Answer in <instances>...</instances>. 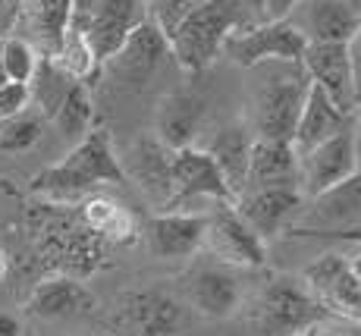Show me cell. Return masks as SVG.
Instances as JSON below:
<instances>
[{"mask_svg":"<svg viewBox=\"0 0 361 336\" xmlns=\"http://www.w3.org/2000/svg\"><path fill=\"white\" fill-rule=\"evenodd\" d=\"M349 47V66H352V85H355V104H361V29L345 41Z\"/></svg>","mask_w":361,"mask_h":336,"instance_id":"obj_32","label":"cell"},{"mask_svg":"<svg viewBox=\"0 0 361 336\" xmlns=\"http://www.w3.org/2000/svg\"><path fill=\"white\" fill-rule=\"evenodd\" d=\"M355 173L361 176V136L355 132Z\"/></svg>","mask_w":361,"mask_h":336,"instance_id":"obj_38","label":"cell"},{"mask_svg":"<svg viewBox=\"0 0 361 336\" xmlns=\"http://www.w3.org/2000/svg\"><path fill=\"white\" fill-rule=\"evenodd\" d=\"M355 173V126H343L336 136L324 138L311 151L298 154L295 186L302 198L324 192V188L343 183Z\"/></svg>","mask_w":361,"mask_h":336,"instance_id":"obj_8","label":"cell"},{"mask_svg":"<svg viewBox=\"0 0 361 336\" xmlns=\"http://www.w3.org/2000/svg\"><path fill=\"white\" fill-rule=\"evenodd\" d=\"M201 4H204V0H145V10H148V19L157 29L164 35H170L192 10H198Z\"/></svg>","mask_w":361,"mask_h":336,"instance_id":"obj_31","label":"cell"},{"mask_svg":"<svg viewBox=\"0 0 361 336\" xmlns=\"http://www.w3.org/2000/svg\"><path fill=\"white\" fill-rule=\"evenodd\" d=\"M361 229V176L352 173L343 183L311 195L308 208L293 217V229L298 236H345Z\"/></svg>","mask_w":361,"mask_h":336,"instance_id":"obj_6","label":"cell"},{"mask_svg":"<svg viewBox=\"0 0 361 336\" xmlns=\"http://www.w3.org/2000/svg\"><path fill=\"white\" fill-rule=\"evenodd\" d=\"M349 239H361V229H352V233H345Z\"/></svg>","mask_w":361,"mask_h":336,"instance_id":"obj_41","label":"cell"},{"mask_svg":"<svg viewBox=\"0 0 361 336\" xmlns=\"http://www.w3.org/2000/svg\"><path fill=\"white\" fill-rule=\"evenodd\" d=\"M6 270H10V258H6L4 251H0V280L6 277Z\"/></svg>","mask_w":361,"mask_h":336,"instance_id":"obj_39","label":"cell"},{"mask_svg":"<svg viewBox=\"0 0 361 336\" xmlns=\"http://www.w3.org/2000/svg\"><path fill=\"white\" fill-rule=\"evenodd\" d=\"M38 47L29 38H19V35H4L0 38V73L6 76V82L29 85L35 66H38Z\"/></svg>","mask_w":361,"mask_h":336,"instance_id":"obj_29","label":"cell"},{"mask_svg":"<svg viewBox=\"0 0 361 336\" xmlns=\"http://www.w3.org/2000/svg\"><path fill=\"white\" fill-rule=\"evenodd\" d=\"M41 132H44V116L29 114V107L19 110V114L0 120V151L4 154L32 151L41 142Z\"/></svg>","mask_w":361,"mask_h":336,"instance_id":"obj_30","label":"cell"},{"mask_svg":"<svg viewBox=\"0 0 361 336\" xmlns=\"http://www.w3.org/2000/svg\"><path fill=\"white\" fill-rule=\"evenodd\" d=\"M305 47H308V38L289 19H264L261 25L235 29L224 41V54L235 66H245V69H255L270 60L302 63Z\"/></svg>","mask_w":361,"mask_h":336,"instance_id":"obj_4","label":"cell"},{"mask_svg":"<svg viewBox=\"0 0 361 336\" xmlns=\"http://www.w3.org/2000/svg\"><path fill=\"white\" fill-rule=\"evenodd\" d=\"M201 120H204V101L192 92H170L161 97L154 114V136L170 151L185 148L195 142Z\"/></svg>","mask_w":361,"mask_h":336,"instance_id":"obj_20","label":"cell"},{"mask_svg":"<svg viewBox=\"0 0 361 336\" xmlns=\"http://www.w3.org/2000/svg\"><path fill=\"white\" fill-rule=\"evenodd\" d=\"M126 183L123 164L114 151L107 129H92L82 142H75L60 164H51L32 179V192L47 201H75L92 195L101 186Z\"/></svg>","mask_w":361,"mask_h":336,"instance_id":"obj_1","label":"cell"},{"mask_svg":"<svg viewBox=\"0 0 361 336\" xmlns=\"http://www.w3.org/2000/svg\"><path fill=\"white\" fill-rule=\"evenodd\" d=\"M170 170H173V205H183L189 198H214L220 205H233L235 192L224 179L220 167L214 157L198 145H185L170 154Z\"/></svg>","mask_w":361,"mask_h":336,"instance_id":"obj_9","label":"cell"},{"mask_svg":"<svg viewBox=\"0 0 361 336\" xmlns=\"http://www.w3.org/2000/svg\"><path fill=\"white\" fill-rule=\"evenodd\" d=\"M94 305L98 302H94L92 289L66 274L41 280L29 299V311L35 318H75V314L94 311Z\"/></svg>","mask_w":361,"mask_h":336,"instance_id":"obj_22","label":"cell"},{"mask_svg":"<svg viewBox=\"0 0 361 336\" xmlns=\"http://www.w3.org/2000/svg\"><path fill=\"white\" fill-rule=\"evenodd\" d=\"M324 318V308L308 296L302 283L293 280H274L252 305V327L261 336H289Z\"/></svg>","mask_w":361,"mask_h":336,"instance_id":"obj_5","label":"cell"},{"mask_svg":"<svg viewBox=\"0 0 361 336\" xmlns=\"http://www.w3.org/2000/svg\"><path fill=\"white\" fill-rule=\"evenodd\" d=\"M252 142H255L252 126L233 123V126H224V129H220L217 136L211 138V145L204 148L214 157V164L220 167L224 179L230 183V188L235 192V198H239L242 188H245L248 157H252Z\"/></svg>","mask_w":361,"mask_h":336,"instance_id":"obj_23","label":"cell"},{"mask_svg":"<svg viewBox=\"0 0 361 336\" xmlns=\"http://www.w3.org/2000/svg\"><path fill=\"white\" fill-rule=\"evenodd\" d=\"M0 336H23V324L16 314L0 311Z\"/></svg>","mask_w":361,"mask_h":336,"instance_id":"obj_36","label":"cell"},{"mask_svg":"<svg viewBox=\"0 0 361 336\" xmlns=\"http://www.w3.org/2000/svg\"><path fill=\"white\" fill-rule=\"evenodd\" d=\"M352 123V114H345V110H339L336 104L330 101L327 95L321 92V88L311 82L308 95H305V104L302 110H298V120H295V129H293V148L295 154H305L311 151L314 145H321L324 138L336 136L343 126Z\"/></svg>","mask_w":361,"mask_h":336,"instance_id":"obj_19","label":"cell"},{"mask_svg":"<svg viewBox=\"0 0 361 336\" xmlns=\"http://www.w3.org/2000/svg\"><path fill=\"white\" fill-rule=\"evenodd\" d=\"M120 336H179V308L164 292H129L114 311Z\"/></svg>","mask_w":361,"mask_h":336,"instance_id":"obj_15","label":"cell"},{"mask_svg":"<svg viewBox=\"0 0 361 336\" xmlns=\"http://www.w3.org/2000/svg\"><path fill=\"white\" fill-rule=\"evenodd\" d=\"M295 4L298 0H261V16L264 19H286L289 13L295 10Z\"/></svg>","mask_w":361,"mask_h":336,"instance_id":"obj_34","label":"cell"},{"mask_svg":"<svg viewBox=\"0 0 361 336\" xmlns=\"http://www.w3.org/2000/svg\"><path fill=\"white\" fill-rule=\"evenodd\" d=\"M189 299L195 311L204 318H230L239 308V283L233 274L220 268L198 270L189 283Z\"/></svg>","mask_w":361,"mask_h":336,"instance_id":"obj_26","label":"cell"},{"mask_svg":"<svg viewBox=\"0 0 361 336\" xmlns=\"http://www.w3.org/2000/svg\"><path fill=\"white\" fill-rule=\"evenodd\" d=\"M302 201L305 198H302V192H298V186L289 183V186L248 188V192H242L239 198L233 201V208L261 239H270V236H276L298 214Z\"/></svg>","mask_w":361,"mask_h":336,"instance_id":"obj_14","label":"cell"},{"mask_svg":"<svg viewBox=\"0 0 361 336\" xmlns=\"http://www.w3.org/2000/svg\"><path fill=\"white\" fill-rule=\"evenodd\" d=\"M170 148L157 136H142L126 148L120 157L123 173L145 192V198L157 208L170 211L173 205V170H170Z\"/></svg>","mask_w":361,"mask_h":336,"instance_id":"obj_11","label":"cell"},{"mask_svg":"<svg viewBox=\"0 0 361 336\" xmlns=\"http://www.w3.org/2000/svg\"><path fill=\"white\" fill-rule=\"evenodd\" d=\"M289 336H345V333H339L336 327L324 324V320H314V324L302 327V330H295V333H289Z\"/></svg>","mask_w":361,"mask_h":336,"instance_id":"obj_35","label":"cell"},{"mask_svg":"<svg viewBox=\"0 0 361 336\" xmlns=\"http://www.w3.org/2000/svg\"><path fill=\"white\" fill-rule=\"evenodd\" d=\"M170 57V47H166V35L157 29L151 19H142L135 29L129 32V38L120 44V51L114 57H107L114 76L120 79L123 88L138 92V88L148 85V79L161 69V63Z\"/></svg>","mask_w":361,"mask_h":336,"instance_id":"obj_10","label":"cell"},{"mask_svg":"<svg viewBox=\"0 0 361 336\" xmlns=\"http://www.w3.org/2000/svg\"><path fill=\"white\" fill-rule=\"evenodd\" d=\"M69 10H73V0H23L19 23L29 25L38 54H47V57L57 54L69 25Z\"/></svg>","mask_w":361,"mask_h":336,"instance_id":"obj_24","label":"cell"},{"mask_svg":"<svg viewBox=\"0 0 361 336\" xmlns=\"http://www.w3.org/2000/svg\"><path fill=\"white\" fill-rule=\"evenodd\" d=\"M204 245L220 261L235 264V268H261L267 258L264 239L242 220L233 205H224L214 217H207Z\"/></svg>","mask_w":361,"mask_h":336,"instance_id":"obj_13","label":"cell"},{"mask_svg":"<svg viewBox=\"0 0 361 336\" xmlns=\"http://www.w3.org/2000/svg\"><path fill=\"white\" fill-rule=\"evenodd\" d=\"M302 66L308 79L345 114H355V85H352L349 47L343 41H308Z\"/></svg>","mask_w":361,"mask_h":336,"instance_id":"obj_12","label":"cell"},{"mask_svg":"<svg viewBox=\"0 0 361 336\" xmlns=\"http://www.w3.org/2000/svg\"><path fill=\"white\" fill-rule=\"evenodd\" d=\"M57 126L60 138H66L69 145L82 142V138L92 132V120H94V101L88 95V82H73V88L66 92L63 104L57 107V114L51 116Z\"/></svg>","mask_w":361,"mask_h":336,"instance_id":"obj_28","label":"cell"},{"mask_svg":"<svg viewBox=\"0 0 361 336\" xmlns=\"http://www.w3.org/2000/svg\"><path fill=\"white\" fill-rule=\"evenodd\" d=\"M352 116H358V129H355V132H358V136H361V104H358V107H355V114H352Z\"/></svg>","mask_w":361,"mask_h":336,"instance_id":"obj_40","label":"cell"},{"mask_svg":"<svg viewBox=\"0 0 361 336\" xmlns=\"http://www.w3.org/2000/svg\"><path fill=\"white\" fill-rule=\"evenodd\" d=\"M289 23L308 41H349L361 29V16L349 0H298Z\"/></svg>","mask_w":361,"mask_h":336,"instance_id":"obj_16","label":"cell"},{"mask_svg":"<svg viewBox=\"0 0 361 336\" xmlns=\"http://www.w3.org/2000/svg\"><path fill=\"white\" fill-rule=\"evenodd\" d=\"M295 170H298V154L289 138H255L242 192L264 186H289L295 183Z\"/></svg>","mask_w":361,"mask_h":336,"instance_id":"obj_21","label":"cell"},{"mask_svg":"<svg viewBox=\"0 0 361 336\" xmlns=\"http://www.w3.org/2000/svg\"><path fill=\"white\" fill-rule=\"evenodd\" d=\"M242 0H204L166 35L170 57L189 73H201L224 54V41L242 29Z\"/></svg>","mask_w":361,"mask_h":336,"instance_id":"obj_2","label":"cell"},{"mask_svg":"<svg viewBox=\"0 0 361 336\" xmlns=\"http://www.w3.org/2000/svg\"><path fill=\"white\" fill-rule=\"evenodd\" d=\"M252 4H255V6H261V0H252Z\"/></svg>","mask_w":361,"mask_h":336,"instance_id":"obj_42","label":"cell"},{"mask_svg":"<svg viewBox=\"0 0 361 336\" xmlns=\"http://www.w3.org/2000/svg\"><path fill=\"white\" fill-rule=\"evenodd\" d=\"M142 19H148L145 0H94V16L88 25V41L98 54L101 66L107 57L120 51V44L129 38Z\"/></svg>","mask_w":361,"mask_h":336,"instance_id":"obj_17","label":"cell"},{"mask_svg":"<svg viewBox=\"0 0 361 336\" xmlns=\"http://www.w3.org/2000/svg\"><path fill=\"white\" fill-rule=\"evenodd\" d=\"M302 286L324 308V314L361 320V283L345 255H339V251L321 255L311 268H305Z\"/></svg>","mask_w":361,"mask_h":336,"instance_id":"obj_7","label":"cell"},{"mask_svg":"<svg viewBox=\"0 0 361 336\" xmlns=\"http://www.w3.org/2000/svg\"><path fill=\"white\" fill-rule=\"evenodd\" d=\"M274 69L255 88L252 104V132L255 138H293L298 110L311 88V79L302 63L270 60Z\"/></svg>","mask_w":361,"mask_h":336,"instance_id":"obj_3","label":"cell"},{"mask_svg":"<svg viewBox=\"0 0 361 336\" xmlns=\"http://www.w3.org/2000/svg\"><path fill=\"white\" fill-rule=\"evenodd\" d=\"M73 82H79V79H73L54 57L41 54L38 66H35V73L29 79V104L38 107V114L44 116V120H51V116L57 114V107L63 104L66 92L73 88Z\"/></svg>","mask_w":361,"mask_h":336,"instance_id":"obj_27","label":"cell"},{"mask_svg":"<svg viewBox=\"0 0 361 336\" xmlns=\"http://www.w3.org/2000/svg\"><path fill=\"white\" fill-rule=\"evenodd\" d=\"M19 13H23V0H0V38L16 32Z\"/></svg>","mask_w":361,"mask_h":336,"instance_id":"obj_33","label":"cell"},{"mask_svg":"<svg viewBox=\"0 0 361 336\" xmlns=\"http://www.w3.org/2000/svg\"><path fill=\"white\" fill-rule=\"evenodd\" d=\"M79 220L98 239H110V242L135 239V217H132V211L116 198H107V195H85V201L79 205Z\"/></svg>","mask_w":361,"mask_h":336,"instance_id":"obj_25","label":"cell"},{"mask_svg":"<svg viewBox=\"0 0 361 336\" xmlns=\"http://www.w3.org/2000/svg\"><path fill=\"white\" fill-rule=\"evenodd\" d=\"M349 264H352V270H355V277H358V283H361V248L349 258Z\"/></svg>","mask_w":361,"mask_h":336,"instance_id":"obj_37","label":"cell"},{"mask_svg":"<svg viewBox=\"0 0 361 336\" xmlns=\"http://www.w3.org/2000/svg\"><path fill=\"white\" fill-rule=\"evenodd\" d=\"M207 217L185 214V211H164L151 217L148 223V242L157 258L176 261V258H189L204 245Z\"/></svg>","mask_w":361,"mask_h":336,"instance_id":"obj_18","label":"cell"}]
</instances>
